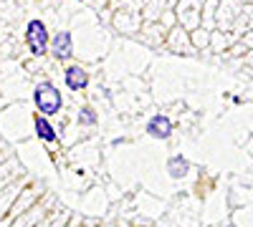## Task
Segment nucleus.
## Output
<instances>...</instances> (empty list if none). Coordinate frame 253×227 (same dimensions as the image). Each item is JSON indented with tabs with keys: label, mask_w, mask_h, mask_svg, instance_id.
<instances>
[{
	"label": "nucleus",
	"mask_w": 253,
	"mask_h": 227,
	"mask_svg": "<svg viewBox=\"0 0 253 227\" xmlns=\"http://www.w3.org/2000/svg\"><path fill=\"white\" fill-rule=\"evenodd\" d=\"M51 51L56 58H69L71 56V33L61 31L53 40H51Z\"/></svg>",
	"instance_id": "20e7f679"
},
{
	"label": "nucleus",
	"mask_w": 253,
	"mask_h": 227,
	"mask_svg": "<svg viewBox=\"0 0 253 227\" xmlns=\"http://www.w3.org/2000/svg\"><path fill=\"white\" fill-rule=\"evenodd\" d=\"M147 131H150L155 139H167L172 134V121L167 116H162V114H157V116H152L150 124H147Z\"/></svg>",
	"instance_id": "7ed1b4c3"
},
{
	"label": "nucleus",
	"mask_w": 253,
	"mask_h": 227,
	"mask_svg": "<svg viewBox=\"0 0 253 227\" xmlns=\"http://www.w3.org/2000/svg\"><path fill=\"white\" fill-rule=\"evenodd\" d=\"M28 46L33 51V56H43L46 48H48V33H46V26L41 23V20H31L28 23Z\"/></svg>",
	"instance_id": "f03ea898"
},
{
	"label": "nucleus",
	"mask_w": 253,
	"mask_h": 227,
	"mask_svg": "<svg viewBox=\"0 0 253 227\" xmlns=\"http://www.w3.org/2000/svg\"><path fill=\"white\" fill-rule=\"evenodd\" d=\"M187 159H182V157H172L170 159V174L175 177V179H180V177H185V172H187Z\"/></svg>",
	"instance_id": "0eeeda50"
},
{
	"label": "nucleus",
	"mask_w": 253,
	"mask_h": 227,
	"mask_svg": "<svg viewBox=\"0 0 253 227\" xmlns=\"http://www.w3.org/2000/svg\"><path fill=\"white\" fill-rule=\"evenodd\" d=\"M36 106L41 114H58L61 111V94L53 84H38L36 86Z\"/></svg>",
	"instance_id": "f257e3e1"
},
{
	"label": "nucleus",
	"mask_w": 253,
	"mask_h": 227,
	"mask_svg": "<svg viewBox=\"0 0 253 227\" xmlns=\"http://www.w3.org/2000/svg\"><path fill=\"white\" fill-rule=\"evenodd\" d=\"M36 131H38V136L43 139V141H53V139H56V131L51 129V124H48L43 116L36 119Z\"/></svg>",
	"instance_id": "423d86ee"
},
{
	"label": "nucleus",
	"mask_w": 253,
	"mask_h": 227,
	"mask_svg": "<svg viewBox=\"0 0 253 227\" xmlns=\"http://www.w3.org/2000/svg\"><path fill=\"white\" fill-rule=\"evenodd\" d=\"M66 84H69V89L81 91L84 86L89 84V76H86V71H84L81 66H71V68L66 71Z\"/></svg>",
	"instance_id": "39448f33"
},
{
	"label": "nucleus",
	"mask_w": 253,
	"mask_h": 227,
	"mask_svg": "<svg viewBox=\"0 0 253 227\" xmlns=\"http://www.w3.org/2000/svg\"><path fill=\"white\" fill-rule=\"evenodd\" d=\"M79 121H84V124H94V121H96V116H94V111H91V109H84V111L79 114Z\"/></svg>",
	"instance_id": "6e6552de"
}]
</instances>
